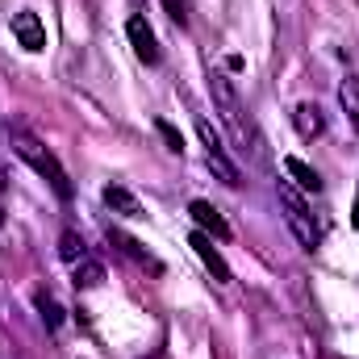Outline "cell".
Masks as SVG:
<instances>
[{
    "mask_svg": "<svg viewBox=\"0 0 359 359\" xmlns=\"http://www.w3.org/2000/svg\"><path fill=\"white\" fill-rule=\"evenodd\" d=\"M155 134L168 142V151H172V155H184V134H180L168 117H155Z\"/></svg>",
    "mask_w": 359,
    "mask_h": 359,
    "instance_id": "obj_17",
    "label": "cell"
},
{
    "mask_svg": "<svg viewBox=\"0 0 359 359\" xmlns=\"http://www.w3.org/2000/svg\"><path fill=\"white\" fill-rule=\"evenodd\" d=\"M126 38H130V46H134L138 63H147V67H159L163 50H159V38H155V29L147 25V17H130V21H126Z\"/></svg>",
    "mask_w": 359,
    "mask_h": 359,
    "instance_id": "obj_5",
    "label": "cell"
},
{
    "mask_svg": "<svg viewBox=\"0 0 359 359\" xmlns=\"http://www.w3.org/2000/svg\"><path fill=\"white\" fill-rule=\"evenodd\" d=\"M284 172L292 176V184H297L301 192H322V176H318V172H313V168H309L305 159L288 155V159H284Z\"/></svg>",
    "mask_w": 359,
    "mask_h": 359,
    "instance_id": "obj_12",
    "label": "cell"
},
{
    "mask_svg": "<svg viewBox=\"0 0 359 359\" xmlns=\"http://www.w3.org/2000/svg\"><path fill=\"white\" fill-rule=\"evenodd\" d=\"M209 96H213L217 117H222V121H226V130L234 134L238 151H243V155H251V159H264V138H259V126L251 121V113H247L243 96H238V88H234V80L213 72V80H209Z\"/></svg>",
    "mask_w": 359,
    "mask_h": 359,
    "instance_id": "obj_1",
    "label": "cell"
},
{
    "mask_svg": "<svg viewBox=\"0 0 359 359\" xmlns=\"http://www.w3.org/2000/svg\"><path fill=\"white\" fill-rule=\"evenodd\" d=\"M339 104H343V113H347L351 130L359 134V76H347V80L339 84Z\"/></svg>",
    "mask_w": 359,
    "mask_h": 359,
    "instance_id": "obj_14",
    "label": "cell"
},
{
    "mask_svg": "<svg viewBox=\"0 0 359 359\" xmlns=\"http://www.w3.org/2000/svg\"><path fill=\"white\" fill-rule=\"evenodd\" d=\"M100 201H104L113 213H121V217H142V201H138L130 188H121V184H104V188H100Z\"/></svg>",
    "mask_w": 359,
    "mask_h": 359,
    "instance_id": "obj_10",
    "label": "cell"
},
{
    "mask_svg": "<svg viewBox=\"0 0 359 359\" xmlns=\"http://www.w3.org/2000/svg\"><path fill=\"white\" fill-rule=\"evenodd\" d=\"M188 247H192V251H196V259H201V264H205V271H209V276H213V280H217V284H230V264H226V259H222V251H217V247H213V238H209V234H205V230H196V234H192V238H188Z\"/></svg>",
    "mask_w": 359,
    "mask_h": 359,
    "instance_id": "obj_7",
    "label": "cell"
},
{
    "mask_svg": "<svg viewBox=\"0 0 359 359\" xmlns=\"http://www.w3.org/2000/svg\"><path fill=\"white\" fill-rule=\"evenodd\" d=\"M292 126H297V134H301L305 142L322 138V134H326V113H322V104H313V100H301V104L292 109Z\"/></svg>",
    "mask_w": 359,
    "mask_h": 359,
    "instance_id": "obj_8",
    "label": "cell"
},
{
    "mask_svg": "<svg viewBox=\"0 0 359 359\" xmlns=\"http://www.w3.org/2000/svg\"><path fill=\"white\" fill-rule=\"evenodd\" d=\"M13 38H17V46H21V50H29V55L46 50V25H42V17H38L34 8L13 13Z\"/></svg>",
    "mask_w": 359,
    "mask_h": 359,
    "instance_id": "obj_6",
    "label": "cell"
},
{
    "mask_svg": "<svg viewBox=\"0 0 359 359\" xmlns=\"http://www.w3.org/2000/svg\"><path fill=\"white\" fill-rule=\"evenodd\" d=\"M84 255H88V243H84L76 230H63V234H59V259H63V264H80Z\"/></svg>",
    "mask_w": 359,
    "mask_h": 359,
    "instance_id": "obj_15",
    "label": "cell"
},
{
    "mask_svg": "<svg viewBox=\"0 0 359 359\" xmlns=\"http://www.w3.org/2000/svg\"><path fill=\"white\" fill-rule=\"evenodd\" d=\"M188 213H192V222H196L209 238H217V243H226V238H230V222H226L209 201H192V205H188Z\"/></svg>",
    "mask_w": 359,
    "mask_h": 359,
    "instance_id": "obj_9",
    "label": "cell"
},
{
    "mask_svg": "<svg viewBox=\"0 0 359 359\" xmlns=\"http://www.w3.org/2000/svg\"><path fill=\"white\" fill-rule=\"evenodd\" d=\"M4 188H8V176H4V168H0V192H4Z\"/></svg>",
    "mask_w": 359,
    "mask_h": 359,
    "instance_id": "obj_20",
    "label": "cell"
},
{
    "mask_svg": "<svg viewBox=\"0 0 359 359\" xmlns=\"http://www.w3.org/2000/svg\"><path fill=\"white\" fill-rule=\"evenodd\" d=\"M109 243H113L121 255H130L134 264H142V268H151V271H163V264H159L151 251H142V243H138V238H130V234H121V230H113V226H109Z\"/></svg>",
    "mask_w": 359,
    "mask_h": 359,
    "instance_id": "obj_11",
    "label": "cell"
},
{
    "mask_svg": "<svg viewBox=\"0 0 359 359\" xmlns=\"http://www.w3.org/2000/svg\"><path fill=\"white\" fill-rule=\"evenodd\" d=\"M72 284H76L80 292H88V288H100V284H104V268H100L92 255H84L80 264H72Z\"/></svg>",
    "mask_w": 359,
    "mask_h": 359,
    "instance_id": "obj_13",
    "label": "cell"
},
{
    "mask_svg": "<svg viewBox=\"0 0 359 359\" xmlns=\"http://www.w3.org/2000/svg\"><path fill=\"white\" fill-rule=\"evenodd\" d=\"M0 226H4V209H0Z\"/></svg>",
    "mask_w": 359,
    "mask_h": 359,
    "instance_id": "obj_21",
    "label": "cell"
},
{
    "mask_svg": "<svg viewBox=\"0 0 359 359\" xmlns=\"http://www.w3.org/2000/svg\"><path fill=\"white\" fill-rule=\"evenodd\" d=\"M351 226L359 230V188H355V209H351Z\"/></svg>",
    "mask_w": 359,
    "mask_h": 359,
    "instance_id": "obj_19",
    "label": "cell"
},
{
    "mask_svg": "<svg viewBox=\"0 0 359 359\" xmlns=\"http://www.w3.org/2000/svg\"><path fill=\"white\" fill-rule=\"evenodd\" d=\"M8 147H13V155H17L21 163H29L38 176L55 188V196H59V201H72V196H76L72 176H67V168L59 163V155H55L42 138H34L25 126H8Z\"/></svg>",
    "mask_w": 359,
    "mask_h": 359,
    "instance_id": "obj_2",
    "label": "cell"
},
{
    "mask_svg": "<svg viewBox=\"0 0 359 359\" xmlns=\"http://www.w3.org/2000/svg\"><path fill=\"white\" fill-rule=\"evenodd\" d=\"M34 305H38V313H42L46 330H59V326H63V305H59L50 292H38V297H34Z\"/></svg>",
    "mask_w": 359,
    "mask_h": 359,
    "instance_id": "obj_16",
    "label": "cell"
},
{
    "mask_svg": "<svg viewBox=\"0 0 359 359\" xmlns=\"http://www.w3.org/2000/svg\"><path fill=\"white\" fill-rule=\"evenodd\" d=\"M196 134H201V147H205V163H209V172L222 180L226 188H238V184H243V172H238V163L230 159V151H226V142H222V134L213 130L209 117H196Z\"/></svg>",
    "mask_w": 359,
    "mask_h": 359,
    "instance_id": "obj_4",
    "label": "cell"
},
{
    "mask_svg": "<svg viewBox=\"0 0 359 359\" xmlns=\"http://www.w3.org/2000/svg\"><path fill=\"white\" fill-rule=\"evenodd\" d=\"M163 8H168V17L176 21L180 29L188 25V0H163Z\"/></svg>",
    "mask_w": 359,
    "mask_h": 359,
    "instance_id": "obj_18",
    "label": "cell"
},
{
    "mask_svg": "<svg viewBox=\"0 0 359 359\" xmlns=\"http://www.w3.org/2000/svg\"><path fill=\"white\" fill-rule=\"evenodd\" d=\"M276 196H280V209H284V222H288L292 238H297L305 251H318V247H322V226L313 222V213H309L301 188H297L292 180H280V184H276Z\"/></svg>",
    "mask_w": 359,
    "mask_h": 359,
    "instance_id": "obj_3",
    "label": "cell"
}]
</instances>
